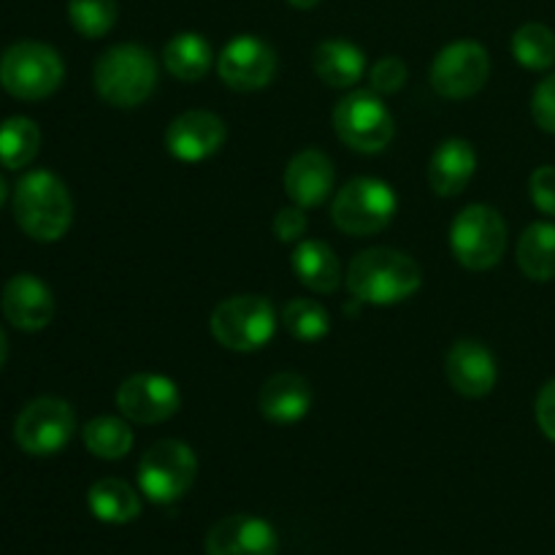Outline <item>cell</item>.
Here are the masks:
<instances>
[{
    "instance_id": "25",
    "label": "cell",
    "mask_w": 555,
    "mask_h": 555,
    "mask_svg": "<svg viewBox=\"0 0 555 555\" xmlns=\"http://www.w3.org/2000/svg\"><path fill=\"white\" fill-rule=\"evenodd\" d=\"M518 266L529 280H555V222H534L520 233Z\"/></svg>"
},
{
    "instance_id": "36",
    "label": "cell",
    "mask_w": 555,
    "mask_h": 555,
    "mask_svg": "<svg viewBox=\"0 0 555 555\" xmlns=\"http://www.w3.org/2000/svg\"><path fill=\"white\" fill-rule=\"evenodd\" d=\"M287 3L293 5V9H301V11H309L314 9V5L320 3V0H287Z\"/></svg>"
},
{
    "instance_id": "11",
    "label": "cell",
    "mask_w": 555,
    "mask_h": 555,
    "mask_svg": "<svg viewBox=\"0 0 555 555\" xmlns=\"http://www.w3.org/2000/svg\"><path fill=\"white\" fill-rule=\"evenodd\" d=\"M491 76V57L477 41H453L431 65V87L442 98L464 101L477 95Z\"/></svg>"
},
{
    "instance_id": "4",
    "label": "cell",
    "mask_w": 555,
    "mask_h": 555,
    "mask_svg": "<svg viewBox=\"0 0 555 555\" xmlns=\"http://www.w3.org/2000/svg\"><path fill=\"white\" fill-rule=\"evenodd\" d=\"M65 76L57 49L41 41H16L0 54V87L16 101H43Z\"/></svg>"
},
{
    "instance_id": "14",
    "label": "cell",
    "mask_w": 555,
    "mask_h": 555,
    "mask_svg": "<svg viewBox=\"0 0 555 555\" xmlns=\"http://www.w3.org/2000/svg\"><path fill=\"white\" fill-rule=\"evenodd\" d=\"M274 526L255 515H228L206 534V555H276Z\"/></svg>"
},
{
    "instance_id": "3",
    "label": "cell",
    "mask_w": 555,
    "mask_h": 555,
    "mask_svg": "<svg viewBox=\"0 0 555 555\" xmlns=\"http://www.w3.org/2000/svg\"><path fill=\"white\" fill-rule=\"evenodd\" d=\"M92 79L103 101L117 108H135L155 92L157 63L150 49L139 43H117L98 57Z\"/></svg>"
},
{
    "instance_id": "18",
    "label": "cell",
    "mask_w": 555,
    "mask_h": 555,
    "mask_svg": "<svg viewBox=\"0 0 555 555\" xmlns=\"http://www.w3.org/2000/svg\"><path fill=\"white\" fill-rule=\"evenodd\" d=\"M336 182L334 163L320 150H304L293 155L285 168V193L301 209L320 206L331 195Z\"/></svg>"
},
{
    "instance_id": "21",
    "label": "cell",
    "mask_w": 555,
    "mask_h": 555,
    "mask_svg": "<svg viewBox=\"0 0 555 555\" xmlns=\"http://www.w3.org/2000/svg\"><path fill=\"white\" fill-rule=\"evenodd\" d=\"M293 271L312 293H336L341 285V263L320 238H301L293 249Z\"/></svg>"
},
{
    "instance_id": "28",
    "label": "cell",
    "mask_w": 555,
    "mask_h": 555,
    "mask_svg": "<svg viewBox=\"0 0 555 555\" xmlns=\"http://www.w3.org/2000/svg\"><path fill=\"white\" fill-rule=\"evenodd\" d=\"M282 325L293 339L314 345L328 336L331 314L323 304L312 301V298H293L282 307Z\"/></svg>"
},
{
    "instance_id": "37",
    "label": "cell",
    "mask_w": 555,
    "mask_h": 555,
    "mask_svg": "<svg viewBox=\"0 0 555 555\" xmlns=\"http://www.w3.org/2000/svg\"><path fill=\"white\" fill-rule=\"evenodd\" d=\"M5 356H9V341H5L3 328H0V366L5 363Z\"/></svg>"
},
{
    "instance_id": "34",
    "label": "cell",
    "mask_w": 555,
    "mask_h": 555,
    "mask_svg": "<svg viewBox=\"0 0 555 555\" xmlns=\"http://www.w3.org/2000/svg\"><path fill=\"white\" fill-rule=\"evenodd\" d=\"M271 228L280 242H301L307 233V215L301 211V206H287V209L276 211Z\"/></svg>"
},
{
    "instance_id": "12",
    "label": "cell",
    "mask_w": 555,
    "mask_h": 555,
    "mask_svg": "<svg viewBox=\"0 0 555 555\" xmlns=\"http://www.w3.org/2000/svg\"><path fill=\"white\" fill-rule=\"evenodd\" d=\"M217 74L236 92L263 90L276 74V54L263 38L236 36L217 57Z\"/></svg>"
},
{
    "instance_id": "5",
    "label": "cell",
    "mask_w": 555,
    "mask_h": 555,
    "mask_svg": "<svg viewBox=\"0 0 555 555\" xmlns=\"http://www.w3.org/2000/svg\"><path fill=\"white\" fill-rule=\"evenodd\" d=\"M450 249L464 269H493L507 249V222L488 204L466 206L450 225Z\"/></svg>"
},
{
    "instance_id": "29",
    "label": "cell",
    "mask_w": 555,
    "mask_h": 555,
    "mask_svg": "<svg viewBox=\"0 0 555 555\" xmlns=\"http://www.w3.org/2000/svg\"><path fill=\"white\" fill-rule=\"evenodd\" d=\"M513 57L529 70H547L555 65V33L540 22L518 27L513 36Z\"/></svg>"
},
{
    "instance_id": "30",
    "label": "cell",
    "mask_w": 555,
    "mask_h": 555,
    "mask_svg": "<svg viewBox=\"0 0 555 555\" xmlns=\"http://www.w3.org/2000/svg\"><path fill=\"white\" fill-rule=\"evenodd\" d=\"M68 20L85 38H103L117 22V0H68Z\"/></svg>"
},
{
    "instance_id": "1",
    "label": "cell",
    "mask_w": 555,
    "mask_h": 555,
    "mask_svg": "<svg viewBox=\"0 0 555 555\" xmlns=\"http://www.w3.org/2000/svg\"><path fill=\"white\" fill-rule=\"evenodd\" d=\"M347 287L352 298L374 307H393L415 296L423 285V271L415 258L388 247L358 253L347 266Z\"/></svg>"
},
{
    "instance_id": "10",
    "label": "cell",
    "mask_w": 555,
    "mask_h": 555,
    "mask_svg": "<svg viewBox=\"0 0 555 555\" xmlns=\"http://www.w3.org/2000/svg\"><path fill=\"white\" fill-rule=\"evenodd\" d=\"M74 431V406L54 396L33 399L14 423V439L20 450H25L27 455H38V459L60 453L70 442Z\"/></svg>"
},
{
    "instance_id": "2",
    "label": "cell",
    "mask_w": 555,
    "mask_h": 555,
    "mask_svg": "<svg viewBox=\"0 0 555 555\" xmlns=\"http://www.w3.org/2000/svg\"><path fill=\"white\" fill-rule=\"evenodd\" d=\"M14 217L36 242H57L74 222V201L63 179L38 168L16 182Z\"/></svg>"
},
{
    "instance_id": "13",
    "label": "cell",
    "mask_w": 555,
    "mask_h": 555,
    "mask_svg": "<svg viewBox=\"0 0 555 555\" xmlns=\"http://www.w3.org/2000/svg\"><path fill=\"white\" fill-rule=\"evenodd\" d=\"M117 406L130 423L152 426L173 417L182 406L177 383L163 374H133L117 390Z\"/></svg>"
},
{
    "instance_id": "9",
    "label": "cell",
    "mask_w": 555,
    "mask_h": 555,
    "mask_svg": "<svg viewBox=\"0 0 555 555\" xmlns=\"http://www.w3.org/2000/svg\"><path fill=\"white\" fill-rule=\"evenodd\" d=\"M334 130L350 150L377 155L393 141V114L374 90H352L334 108Z\"/></svg>"
},
{
    "instance_id": "20",
    "label": "cell",
    "mask_w": 555,
    "mask_h": 555,
    "mask_svg": "<svg viewBox=\"0 0 555 555\" xmlns=\"http://www.w3.org/2000/svg\"><path fill=\"white\" fill-rule=\"evenodd\" d=\"M477 171V152L466 139H448L428 160V184L442 198L464 193Z\"/></svg>"
},
{
    "instance_id": "23",
    "label": "cell",
    "mask_w": 555,
    "mask_h": 555,
    "mask_svg": "<svg viewBox=\"0 0 555 555\" xmlns=\"http://www.w3.org/2000/svg\"><path fill=\"white\" fill-rule=\"evenodd\" d=\"M87 504L90 513L95 515L101 524L122 526L130 524L141 515V496L119 477H106L98 480L95 486L87 491Z\"/></svg>"
},
{
    "instance_id": "38",
    "label": "cell",
    "mask_w": 555,
    "mask_h": 555,
    "mask_svg": "<svg viewBox=\"0 0 555 555\" xmlns=\"http://www.w3.org/2000/svg\"><path fill=\"white\" fill-rule=\"evenodd\" d=\"M5 198H9V188H5V179L0 177V209H3Z\"/></svg>"
},
{
    "instance_id": "19",
    "label": "cell",
    "mask_w": 555,
    "mask_h": 555,
    "mask_svg": "<svg viewBox=\"0 0 555 555\" xmlns=\"http://www.w3.org/2000/svg\"><path fill=\"white\" fill-rule=\"evenodd\" d=\"M258 406L266 421L276 423V426H293L312 410V388L301 374L280 372L266 379L258 396Z\"/></svg>"
},
{
    "instance_id": "22",
    "label": "cell",
    "mask_w": 555,
    "mask_h": 555,
    "mask_svg": "<svg viewBox=\"0 0 555 555\" xmlns=\"http://www.w3.org/2000/svg\"><path fill=\"white\" fill-rule=\"evenodd\" d=\"M314 74L325 81L328 87H356L363 79L366 70V57H363L361 47L345 38H331L314 47Z\"/></svg>"
},
{
    "instance_id": "6",
    "label": "cell",
    "mask_w": 555,
    "mask_h": 555,
    "mask_svg": "<svg viewBox=\"0 0 555 555\" xmlns=\"http://www.w3.org/2000/svg\"><path fill=\"white\" fill-rule=\"evenodd\" d=\"M399 209L393 188L377 177H356L336 193L334 217L336 228L350 236H374L390 225Z\"/></svg>"
},
{
    "instance_id": "26",
    "label": "cell",
    "mask_w": 555,
    "mask_h": 555,
    "mask_svg": "<svg viewBox=\"0 0 555 555\" xmlns=\"http://www.w3.org/2000/svg\"><path fill=\"white\" fill-rule=\"evenodd\" d=\"M41 146V130L30 117H9L0 122V166L20 171L30 166Z\"/></svg>"
},
{
    "instance_id": "31",
    "label": "cell",
    "mask_w": 555,
    "mask_h": 555,
    "mask_svg": "<svg viewBox=\"0 0 555 555\" xmlns=\"http://www.w3.org/2000/svg\"><path fill=\"white\" fill-rule=\"evenodd\" d=\"M406 76H410V68H406L404 60L383 57L369 70V87L377 95H393V92H399L406 85Z\"/></svg>"
},
{
    "instance_id": "33",
    "label": "cell",
    "mask_w": 555,
    "mask_h": 555,
    "mask_svg": "<svg viewBox=\"0 0 555 555\" xmlns=\"http://www.w3.org/2000/svg\"><path fill=\"white\" fill-rule=\"evenodd\" d=\"M529 193L542 215L555 217V166H540L531 173Z\"/></svg>"
},
{
    "instance_id": "24",
    "label": "cell",
    "mask_w": 555,
    "mask_h": 555,
    "mask_svg": "<svg viewBox=\"0 0 555 555\" xmlns=\"http://www.w3.org/2000/svg\"><path fill=\"white\" fill-rule=\"evenodd\" d=\"M163 63L168 74L177 76L179 81H198L211 70V47L198 33H179L163 49Z\"/></svg>"
},
{
    "instance_id": "7",
    "label": "cell",
    "mask_w": 555,
    "mask_h": 555,
    "mask_svg": "<svg viewBox=\"0 0 555 555\" xmlns=\"http://www.w3.org/2000/svg\"><path fill=\"white\" fill-rule=\"evenodd\" d=\"M209 328L225 350L255 352L274 336L276 312L263 296H231L217 304Z\"/></svg>"
},
{
    "instance_id": "27",
    "label": "cell",
    "mask_w": 555,
    "mask_h": 555,
    "mask_svg": "<svg viewBox=\"0 0 555 555\" xmlns=\"http://www.w3.org/2000/svg\"><path fill=\"white\" fill-rule=\"evenodd\" d=\"M81 439H85V448L103 461L125 459L133 448V431L128 428V423L112 415L92 417L81 431Z\"/></svg>"
},
{
    "instance_id": "32",
    "label": "cell",
    "mask_w": 555,
    "mask_h": 555,
    "mask_svg": "<svg viewBox=\"0 0 555 555\" xmlns=\"http://www.w3.org/2000/svg\"><path fill=\"white\" fill-rule=\"evenodd\" d=\"M531 117L540 130L555 135V74L542 79L531 95Z\"/></svg>"
},
{
    "instance_id": "17",
    "label": "cell",
    "mask_w": 555,
    "mask_h": 555,
    "mask_svg": "<svg viewBox=\"0 0 555 555\" xmlns=\"http://www.w3.org/2000/svg\"><path fill=\"white\" fill-rule=\"evenodd\" d=\"M444 372L453 390H459L466 399H482L496 385V361L491 350L475 339H461L450 347L444 358Z\"/></svg>"
},
{
    "instance_id": "8",
    "label": "cell",
    "mask_w": 555,
    "mask_h": 555,
    "mask_svg": "<svg viewBox=\"0 0 555 555\" xmlns=\"http://www.w3.org/2000/svg\"><path fill=\"white\" fill-rule=\"evenodd\" d=\"M198 459L179 439H160L139 461V486L150 502L173 504L193 488Z\"/></svg>"
},
{
    "instance_id": "15",
    "label": "cell",
    "mask_w": 555,
    "mask_h": 555,
    "mask_svg": "<svg viewBox=\"0 0 555 555\" xmlns=\"http://www.w3.org/2000/svg\"><path fill=\"white\" fill-rule=\"evenodd\" d=\"M228 139V128L211 112H184L168 125L166 150L182 163H201L217 155Z\"/></svg>"
},
{
    "instance_id": "35",
    "label": "cell",
    "mask_w": 555,
    "mask_h": 555,
    "mask_svg": "<svg viewBox=\"0 0 555 555\" xmlns=\"http://www.w3.org/2000/svg\"><path fill=\"white\" fill-rule=\"evenodd\" d=\"M537 423H540L542 434L555 442V379H551L537 396Z\"/></svg>"
},
{
    "instance_id": "16",
    "label": "cell",
    "mask_w": 555,
    "mask_h": 555,
    "mask_svg": "<svg viewBox=\"0 0 555 555\" xmlns=\"http://www.w3.org/2000/svg\"><path fill=\"white\" fill-rule=\"evenodd\" d=\"M5 320L14 328L41 331L52 323L54 318V296L47 282L38 280L36 274H16L3 285V298H0Z\"/></svg>"
}]
</instances>
